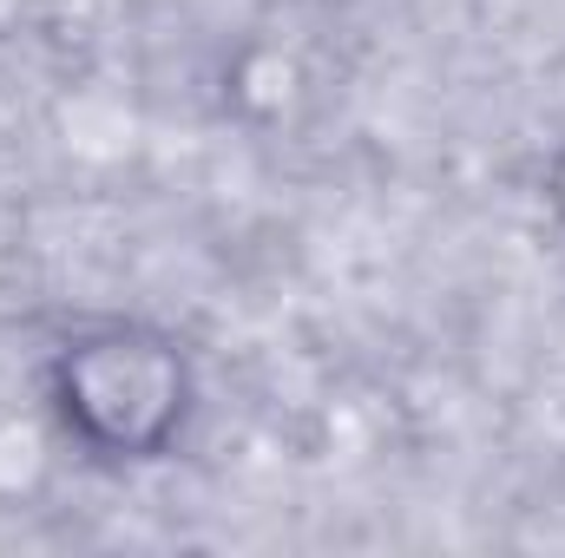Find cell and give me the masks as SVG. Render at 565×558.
Wrapping results in <instances>:
<instances>
[{
	"label": "cell",
	"mask_w": 565,
	"mask_h": 558,
	"mask_svg": "<svg viewBox=\"0 0 565 558\" xmlns=\"http://www.w3.org/2000/svg\"><path fill=\"white\" fill-rule=\"evenodd\" d=\"M40 395H46V420L86 466L139 473L184 447L204 382L184 335L139 315H106L66 329L46 348Z\"/></svg>",
	"instance_id": "1"
},
{
	"label": "cell",
	"mask_w": 565,
	"mask_h": 558,
	"mask_svg": "<svg viewBox=\"0 0 565 558\" xmlns=\"http://www.w3.org/2000/svg\"><path fill=\"white\" fill-rule=\"evenodd\" d=\"M540 197H546V217L559 224V237H565V139L553 144V158H546V178H540Z\"/></svg>",
	"instance_id": "2"
}]
</instances>
